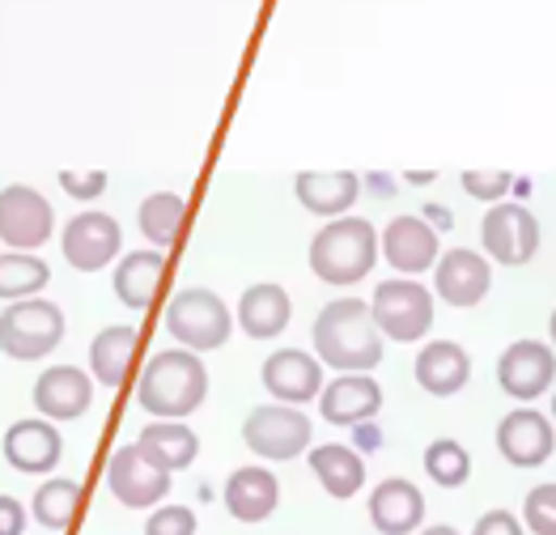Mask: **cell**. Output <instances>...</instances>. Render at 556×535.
Instances as JSON below:
<instances>
[{
    "mask_svg": "<svg viewBox=\"0 0 556 535\" xmlns=\"http://www.w3.org/2000/svg\"><path fill=\"white\" fill-rule=\"evenodd\" d=\"M315 353L340 374H366L382 361V332L374 323L370 302L336 298L315 319Z\"/></svg>",
    "mask_w": 556,
    "mask_h": 535,
    "instance_id": "cell-1",
    "label": "cell"
},
{
    "mask_svg": "<svg viewBox=\"0 0 556 535\" xmlns=\"http://www.w3.org/2000/svg\"><path fill=\"white\" fill-rule=\"evenodd\" d=\"M208 396V370L191 349L153 353L137 383V400L157 421H184Z\"/></svg>",
    "mask_w": 556,
    "mask_h": 535,
    "instance_id": "cell-2",
    "label": "cell"
},
{
    "mask_svg": "<svg viewBox=\"0 0 556 535\" xmlns=\"http://www.w3.org/2000/svg\"><path fill=\"white\" fill-rule=\"evenodd\" d=\"M378 264V229L366 217H336L311 242V272L327 285H357Z\"/></svg>",
    "mask_w": 556,
    "mask_h": 535,
    "instance_id": "cell-3",
    "label": "cell"
},
{
    "mask_svg": "<svg viewBox=\"0 0 556 535\" xmlns=\"http://www.w3.org/2000/svg\"><path fill=\"white\" fill-rule=\"evenodd\" d=\"M64 340V311L47 298L9 302L0 311V353L13 361H39Z\"/></svg>",
    "mask_w": 556,
    "mask_h": 535,
    "instance_id": "cell-4",
    "label": "cell"
},
{
    "mask_svg": "<svg viewBox=\"0 0 556 535\" xmlns=\"http://www.w3.org/2000/svg\"><path fill=\"white\" fill-rule=\"evenodd\" d=\"M166 332L191 353H208L230 340L233 314L213 289H184L166 307Z\"/></svg>",
    "mask_w": 556,
    "mask_h": 535,
    "instance_id": "cell-5",
    "label": "cell"
},
{
    "mask_svg": "<svg viewBox=\"0 0 556 535\" xmlns=\"http://www.w3.org/2000/svg\"><path fill=\"white\" fill-rule=\"evenodd\" d=\"M370 311L387 340L413 345L433 327V294L425 285H417L413 276H395V281H382L374 289Z\"/></svg>",
    "mask_w": 556,
    "mask_h": 535,
    "instance_id": "cell-6",
    "label": "cell"
},
{
    "mask_svg": "<svg viewBox=\"0 0 556 535\" xmlns=\"http://www.w3.org/2000/svg\"><path fill=\"white\" fill-rule=\"evenodd\" d=\"M311 416L298 412L293 403H264L251 408V416L242 421V443L264 459H298L311 446Z\"/></svg>",
    "mask_w": 556,
    "mask_h": 535,
    "instance_id": "cell-7",
    "label": "cell"
},
{
    "mask_svg": "<svg viewBox=\"0 0 556 535\" xmlns=\"http://www.w3.org/2000/svg\"><path fill=\"white\" fill-rule=\"evenodd\" d=\"M480 238H484L489 260L506 268L531 264L540 251V222L531 217L527 204H493L480 222Z\"/></svg>",
    "mask_w": 556,
    "mask_h": 535,
    "instance_id": "cell-8",
    "label": "cell"
},
{
    "mask_svg": "<svg viewBox=\"0 0 556 535\" xmlns=\"http://www.w3.org/2000/svg\"><path fill=\"white\" fill-rule=\"evenodd\" d=\"M51 225H55V213L35 187L13 183L0 191V242L9 251H39L51 238Z\"/></svg>",
    "mask_w": 556,
    "mask_h": 535,
    "instance_id": "cell-9",
    "label": "cell"
},
{
    "mask_svg": "<svg viewBox=\"0 0 556 535\" xmlns=\"http://www.w3.org/2000/svg\"><path fill=\"white\" fill-rule=\"evenodd\" d=\"M106 485L115 493V501H124L128 510H149L170 493V472H162L157 463H149L140 455V446H119L106 463Z\"/></svg>",
    "mask_w": 556,
    "mask_h": 535,
    "instance_id": "cell-10",
    "label": "cell"
},
{
    "mask_svg": "<svg viewBox=\"0 0 556 535\" xmlns=\"http://www.w3.org/2000/svg\"><path fill=\"white\" fill-rule=\"evenodd\" d=\"M497 383L514 400H535L556 383V353L540 340H514L497 361Z\"/></svg>",
    "mask_w": 556,
    "mask_h": 535,
    "instance_id": "cell-11",
    "label": "cell"
},
{
    "mask_svg": "<svg viewBox=\"0 0 556 535\" xmlns=\"http://www.w3.org/2000/svg\"><path fill=\"white\" fill-rule=\"evenodd\" d=\"M64 260L77 268V272H98L115 260L124 234H119V222L111 213H81L64 225Z\"/></svg>",
    "mask_w": 556,
    "mask_h": 535,
    "instance_id": "cell-12",
    "label": "cell"
},
{
    "mask_svg": "<svg viewBox=\"0 0 556 535\" xmlns=\"http://www.w3.org/2000/svg\"><path fill=\"white\" fill-rule=\"evenodd\" d=\"M556 446V430L553 421L535 408H514L510 416H502L497 425V450L510 459L514 468H540L548 463Z\"/></svg>",
    "mask_w": 556,
    "mask_h": 535,
    "instance_id": "cell-13",
    "label": "cell"
},
{
    "mask_svg": "<svg viewBox=\"0 0 556 535\" xmlns=\"http://www.w3.org/2000/svg\"><path fill=\"white\" fill-rule=\"evenodd\" d=\"M4 459H9V468L26 472V476H43L64 459V438L47 416L13 421L4 434Z\"/></svg>",
    "mask_w": 556,
    "mask_h": 535,
    "instance_id": "cell-14",
    "label": "cell"
},
{
    "mask_svg": "<svg viewBox=\"0 0 556 535\" xmlns=\"http://www.w3.org/2000/svg\"><path fill=\"white\" fill-rule=\"evenodd\" d=\"M433 285H438V298H442V302L467 311V307H480V302H484V294H489V285H493V272H489V260H484L480 251L455 247V251H446V256L438 260Z\"/></svg>",
    "mask_w": 556,
    "mask_h": 535,
    "instance_id": "cell-15",
    "label": "cell"
},
{
    "mask_svg": "<svg viewBox=\"0 0 556 535\" xmlns=\"http://www.w3.org/2000/svg\"><path fill=\"white\" fill-rule=\"evenodd\" d=\"M93 403L90 374H81L77 365H51L35 383V408L47 421H77L86 416Z\"/></svg>",
    "mask_w": 556,
    "mask_h": 535,
    "instance_id": "cell-16",
    "label": "cell"
},
{
    "mask_svg": "<svg viewBox=\"0 0 556 535\" xmlns=\"http://www.w3.org/2000/svg\"><path fill=\"white\" fill-rule=\"evenodd\" d=\"M264 387L277 396L280 403H306L324 396V370L319 357L302 353V349H280L264 361Z\"/></svg>",
    "mask_w": 556,
    "mask_h": 535,
    "instance_id": "cell-17",
    "label": "cell"
},
{
    "mask_svg": "<svg viewBox=\"0 0 556 535\" xmlns=\"http://www.w3.org/2000/svg\"><path fill=\"white\" fill-rule=\"evenodd\" d=\"M378 251L387 256V264L404 276L425 272V268H438V234L433 225H425L420 217H395V222L382 229L378 238Z\"/></svg>",
    "mask_w": 556,
    "mask_h": 535,
    "instance_id": "cell-18",
    "label": "cell"
},
{
    "mask_svg": "<svg viewBox=\"0 0 556 535\" xmlns=\"http://www.w3.org/2000/svg\"><path fill=\"white\" fill-rule=\"evenodd\" d=\"M378 408H382V387L370 374H340L319 396V412L327 425H362L378 416Z\"/></svg>",
    "mask_w": 556,
    "mask_h": 535,
    "instance_id": "cell-19",
    "label": "cell"
},
{
    "mask_svg": "<svg viewBox=\"0 0 556 535\" xmlns=\"http://www.w3.org/2000/svg\"><path fill=\"white\" fill-rule=\"evenodd\" d=\"M425 519V497L413 481L391 476L370 493V523L382 535H413Z\"/></svg>",
    "mask_w": 556,
    "mask_h": 535,
    "instance_id": "cell-20",
    "label": "cell"
},
{
    "mask_svg": "<svg viewBox=\"0 0 556 535\" xmlns=\"http://www.w3.org/2000/svg\"><path fill=\"white\" fill-rule=\"evenodd\" d=\"M293 191L302 200V209L319 213V217H340L353 209L357 191H362V178L353 171H302L293 178Z\"/></svg>",
    "mask_w": 556,
    "mask_h": 535,
    "instance_id": "cell-21",
    "label": "cell"
},
{
    "mask_svg": "<svg viewBox=\"0 0 556 535\" xmlns=\"http://www.w3.org/2000/svg\"><path fill=\"white\" fill-rule=\"evenodd\" d=\"M471 378V357L455 340H433L417 353V383L429 396H455Z\"/></svg>",
    "mask_w": 556,
    "mask_h": 535,
    "instance_id": "cell-22",
    "label": "cell"
},
{
    "mask_svg": "<svg viewBox=\"0 0 556 535\" xmlns=\"http://www.w3.org/2000/svg\"><path fill=\"white\" fill-rule=\"evenodd\" d=\"M280 501V485L268 468H238L226 481V510L238 523H264Z\"/></svg>",
    "mask_w": 556,
    "mask_h": 535,
    "instance_id": "cell-23",
    "label": "cell"
},
{
    "mask_svg": "<svg viewBox=\"0 0 556 535\" xmlns=\"http://www.w3.org/2000/svg\"><path fill=\"white\" fill-rule=\"evenodd\" d=\"M140 349V332L128 323H115V327H102L90 345V374L102 387H119L128 374H132V361Z\"/></svg>",
    "mask_w": 556,
    "mask_h": 535,
    "instance_id": "cell-24",
    "label": "cell"
},
{
    "mask_svg": "<svg viewBox=\"0 0 556 535\" xmlns=\"http://www.w3.org/2000/svg\"><path fill=\"white\" fill-rule=\"evenodd\" d=\"M289 314H293L289 294L280 285H273V281L251 285L242 294V302H238V323H242V332L251 340H273V336H280L289 327Z\"/></svg>",
    "mask_w": 556,
    "mask_h": 535,
    "instance_id": "cell-25",
    "label": "cell"
},
{
    "mask_svg": "<svg viewBox=\"0 0 556 535\" xmlns=\"http://www.w3.org/2000/svg\"><path fill=\"white\" fill-rule=\"evenodd\" d=\"M137 446L140 455L149 463H157L162 472H184L200 455V438L187 430L184 421H153V425H144Z\"/></svg>",
    "mask_w": 556,
    "mask_h": 535,
    "instance_id": "cell-26",
    "label": "cell"
},
{
    "mask_svg": "<svg viewBox=\"0 0 556 535\" xmlns=\"http://www.w3.org/2000/svg\"><path fill=\"white\" fill-rule=\"evenodd\" d=\"M162 276H166V256L162 251H132L115 268V298L128 311H144L153 302Z\"/></svg>",
    "mask_w": 556,
    "mask_h": 535,
    "instance_id": "cell-27",
    "label": "cell"
},
{
    "mask_svg": "<svg viewBox=\"0 0 556 535\" xmlns=\"http://www.w3.org/2000/svg\"><path fill=\"white\" fill-rule=\"evenodd\" d=\"M311 472L319 476V485H324L331 497H353V493L366 485V463H362V455L353 450V446H340V443H327V446H315L311 450Z\"/></svg>",
    "mask_w": 556,
    "mask_h": 535,
    "instance_id": "cell-28",
    "label": "cell"
},
{
    "mask_svg": "<svg viewBox=\"0 0 556 535\" xmlns=\"http://www.w3.org/2000/svg\"><path fill=\"white\" fill-rule=\"evenodd\" d=\"M51 268L30 251H4L0 256V302H26L47 289Z\"/></svg>",
    "mask_w": 556,
    "mask_h": 535,
    "instance_id": "cell-29",
    "label": "cell"
},
{
    "mask_svg": "<svg viewBox=\"0 0 556 535\" xmlns=\"http://www.w3.org/2000/svg\"><path fill=\"white\" fill-rule=\"evenodd\" d=\"M179 225H184V196H175V191H153V196L140 204V234H144L157 251L175 247Z\"/></svg>",
    "mask_w": 556,
    "mask_h": 535,
    "instance_id": "cell-30",
    "label": "cell"
},
{
    "mask_svg": "<svg viewBox=\"0 0 556 535\" xmlns=\"http://www.w3.org/2000/svg\"><path fill=\"white\" fill-rule=\"evenodd\" d=\"M77 510H81V485L77 481H47L43 489L35 493V519L47 532H68Z\"/></svg>",
    "mask_w": 556,
    "mask_h": 535,
    "instance_id": "cell-31",
    "label": "cell"
},
{
    "mask_svg": "<svg viewBox=\"0 0 556 535\" xmlns=\"http://www.w3.org/2000/svg\"><path fill=\"white\" fill-rule=\"evenodd\" d=\"M425 472H429L433 485L459 489L467 476H471V455L455 438H438V443H429V450H425Z\"/></svg>",
    "mask_w": 556,
    "mask_h": 535,
    "instance_id": "cell-32",
    "label": "cell"
},
{
    "mask_svg": "<svg viewBox=\"0 0 556 535\" xmlns=\"http://www.w3.org/2000/svg\"><path fill=\"white\" fill-rule=\"evenodd\" d=\"M522 523L535 535H556V485H535L522 501Z\"/></svg>",
    "mask_w": 556,
    "mask_h": 535,
    "instance_id": "cell-33",
    "label": "cell"
},
{
    "mask_svg": "<svg viewBox=\"0 0 556 535\" xmlns=\"http://www.w3.org/2000/svg\"><path fill=\"white\" fill-rule=\"evenodd\" d=\"M514 187V175L506 171H464V191L484 200V204H502V196Z\"/></svg>",
    "mask_w": 556,
    "mask_h": 535,
    "instance_id": "cell-34",
    "label": "cell"
},
{
    "mask_svg": "<svg viewBox=\"0 0 556 535\" xmlns=\"http://www.w3.org/2000/svg\"><path fill=\"white\" fill-rule=\"evenodd\" d=\"M144 535H195V514L187 506H162L149 514Z\"/></svg>",
    "mask_w": 556,
    "mask_h": 535,
    "instance_id": "cell-35",
    "label": "cell"
},
{
    "mask_svg": "<svg viewBox=\"0 0 556 535\" xmlns=\"http://www.w3.org/2000/svg\"><path fill=\"white\" fill-rule=\"evenodd\" d=\"M60 187H64L73 200H98V196L106 191V171H90V175L60 171Z\"/></svg>",
    "mask_w": 556,
    "mask_h": 535,
    "instance_id": "cell-36",
    "label": "cell"
},
{
    "mask_svg": "<svg viewBox=\"0 0 556 535\" xmlns=\"http://www.w3.org/2000/svg\"><path fill=\"white\" fill-rule=\"evenodd\" d=\"M471 535H522V523L514 519L510 510H489V514L476 523Z\"/></svg>",
    "mask_w": 556,
    "mask_h": 535,
    "instance_id": "cell-37",
    "label": "cell"
},
{
    "mask_svg": "<svg viewBox=\"0 0 556 535\" xmlns=\"http://www.w3.org/2000/svg\"><path fill=\"white\" fill-rule=\"evenodd\" d=\"M26 532V510L17 497L0 493V535H22Z\"/></svg>",
    "mask_w": 556,
    "mask_h": 535,
    "instance_id": "cell-38",
    "label": "cell"
},
{
    "mask_svg": "<svg viewBox=\"0 0 556 535\" xmlns=\"http://www.w3.org/2000/svg\"><path fill=\"white\" fill-rule=\"evenodd\" d=\"M417 535H459L455 527H425V532H417Z\"/></svg>",
    "mask_w": 556,
    "mask_h": 535,
    "instance_id": "cell-39",
    "label": "cell"
},
{
    "mask_svg": "<svg viewBox=\"0 0 556 535\" xmlns=\"http://www.w3.org/2000/svg\"><path fill=\"white\" fill-rule=\"evenodd\" d=\"M553 340H556V314H553Z\"/></svg>",
    "mask_w": 556,
    "mask_h": 535,
    "instance_id": "cell-40",
    "label": "cell"
},
{
    "mask_svg": "<svg viewBox=\"0 0 556 535\" xmlns=\"http://www.w3.org/2000/svg\"><path fill=\"white\" fill-rule=\"evenodd\" d=\"M553 412H556V400H553Z\"/></svg>",
    "mask_w": 556,
    "mask_h": 535,
    "instance_id": "cell-41",
    "label": "cell"
}]
</instances>
